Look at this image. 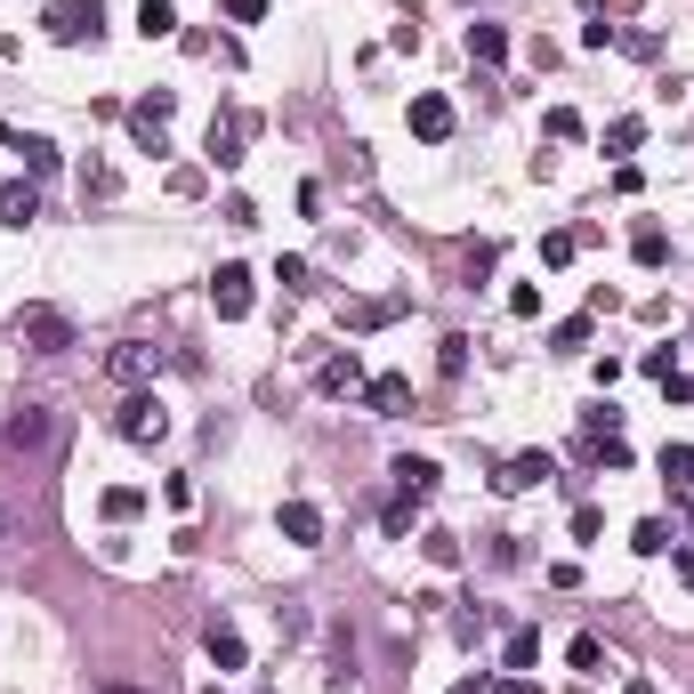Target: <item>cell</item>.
Instances as JSON below:
<instances>
[{"label":"cell","instance_id":"cell-25","mask_svg":"<svg viewBox=\"0 0 694 694\" xmlns=\"http://www.w3.org/2000/svg\"><path fill=\"white\" fill-rule=\"evenodd\" d=\"M436 372H445V380L469 372V340H460V331H452V340H436Z\"/></svg>","mask_w":694,"mask_h":694},{"label":"cell","instance_id":"cell-2","mask_svg":"<svg viewBox=\"0 0 694 694\" xmlns=\"http://www.w3.org/2000/svg\"><path fill=\"white\" fill-rule=\"evenodd\" d=\"M17 348L24 355H65L73 348V316L65 307H24L17 316Z\"/></svg>","mask_w":694,"mask_h":694},{"label":"cell","instance_id":"cell-42","mask_svg":"<svg viewBox=\"0 0 694 694\" xmlns=\"http://www.w3.org/2000/svg\"><path fill=\"white\" fill-rule=\"evenodd\" d=\"M97 694H146V686H97Z\"/></svg>","mask_w":694,"mask_h":694},{"label":"cell","instance_id":"cell-37","mask_svg":"<svg viewBox=\"0 0 694 694\" xmlns=\"http://www.w3.org/2000/svg\"><path fill=\"white\" fill-rule=\"evenodd\" d=\"M613 49H630V57H662V41H654V33H613Z\"/></svg>","mask_w":694,"mask_h":694},{"label":"cell","instance_id":"cell-35","mask_svg":"<svg viewBox=\"0 0 694 694\" xmlns=\"http://www.w3.org/2000/svg\"><path fill=\"white\" fill-rule=\"evenodd\" d=\"M114 186H121V178H114V170H106V162H89V170H82V194H97V202H106V194H114Z\"/></svg>","mask_w":694,"mask_h":694},{"label":"cell","instance_id":"cell-21","mask_svg":"<svg viewBox=\"0 0 694 694\" xmlns=\"http://www.w3.org/2000/svg\"><path fill=\"white\" fill-rule=\"evenodd\" d=\"M638 146H647V121H638V114L606 121V153H638Z\"/></svg>","mask_w":694,"mask_h":694},{"label":"cell","instance_id":"cell-29","mask_svg":"<svg viewBox=\"0 0 694 694\" xmlns=\"http://www.w3.org/2000/svg\"><path fill=\"white\" fill-rule=\"evenodd\" d=\"M17 153H24V170H33V178L57 170V146H49V138H17Z\"/></svg>","mask_w":694,"mask_h":694},{"label":"cell","instance_id":"cell-28","mask_svg":"<svg viewBox=\"0 0 694 694\" xmlns=\"http://www.w3.org/2000/svg\"><path fill=\"white\" fill-rule=\"evenodd\" d=\"M630 549H638V557H662V549H671V525H662V517H647V525L630 533Z\"/></svg>","mask_w":694,"mask_h":694},{"label":"cell","instance_id":"cell-15","mask_svg":"<svg viewBox=\"0 0 694 694\" xmlns=\"http://www.w3.org/2000/svg\"><path fill=\"white\" fill-rule=\"evenodd\" d=\"M413 138H428V146L452 138V106L445 97H413Z\"/></svg>","mask_w":694,"mask_h":694},{"label":"cell","instance_id":"cell-40","mask_svg":"<svg viewBox=\"0 0 694 694\" xmlns=\"http://www.w3.org/2000/svg\"><path fill=\"white\" fill-rule=\"evenodd\" d=\"M452 694H493V686H484V679H460V686H452Z\"/></svg>","mask_w":694,"mask_h":694},{"label":"cell","instance_id":"cell-18","mask_svg":"<svg viewBox=\"0 0 694 694\" xmlns=\"http://www.w3.org/2000/svg\"><path fill=\"white\" fill-rule=\"evenodd\" d=\"M509 57V33L501 24H469V65H501Z\"/></svg>","mask_w":694,"mask_h":694},{"label":"cell","instance_id":"cell-41","mask_svg":"<svg viewBox=\"0 0 694 694\" xmlns=\"http://www.w3.org/2000/svg\"><path fill=\"white\" fill-rule=\"evenodd\" d=\"M679 574H686V581H694V549H686V557H679Z\"/></svg>","mask_w":694,"mask_h":694},{"label":"cell","instance_id":"cell-1","mask_svg":"<svg viewBox=\"0 0 694 694\" xmlns=\"http://www.w3.org/2000/svg\"><path fill=\"white\" fill-rule=\"evenodd\" d=\"M57 413H49V404H24V413H9V420H0V445H9L17 460H49V452H57Z\"/></svg>","mask_w":694,"mask_h":694},{"label":"cell","instance_id":"cell-3","mask_svg":"<svg viewBox=\"0 0 694 694\" xmlns=\"http://www.w3.org/2000/svg\"><path fill=\"white\" fill-rule=\"evenodd\" d=\"M121 436H130V445H162V436H170V413H162V396H130V404H121V420H114Z\"/></svg>","mask_w":694,"mask_h":694},{"label":"cell","instance_id":"cell-26","mask_svg":"<svg viewBox=\"0 0 694 694\" xmlns=\"http://www.w3.org/2000/svg\"><path fill=\"white\" fill-rule=\"evenodd\" d=\"M413 517H420V501H413V493H396L388 509H380V525H388L396 542H404V533H413Z\"/></svg>","mask_w":694,"mask_h":694},{"label":"cell","instance_id":"cell-34","mask_svg":"<svg viewBox=\"0 0 694 694\" xmlns=\"http://www.w3.org/2000/svg\"><path fill=\"white\" fill-rule=\"evenodd\" d=\"M420 549H428V565H460V542H452V533H420Z\"/></svg>","mask_w":694,"mask_h":694},{"label":"cell","instance_id":"cell-6","mask_svg":"<svg viewBox=\"0 0 694 694\" xmlns=\"http://www.w3.org/2000/svg\"><path fill=\"white\" fill-rule=\"evenodd\" d=\"M106 372L121 380V388H146V380L162 372V348H146V340H121V348L106 355Z\"/></svg>","mask_w":694,"mask_h":694},{"label":"cell","instance_id":"cell-31","mask_svg":"<svg viewBox=\"0 0 694 694\" xmlns=\"http://www.w3.org/2000/svg\"><path fill=\"white\" fill-rule=\"evenodd\" d=\"M589 460H598V469H630V445L622 436H589Z\"/></svg>","mask_w":694,"mask_h":694},{"label":"cell","instance_id":"cell-24","mask_svg":"<svg viewBox=\"0 0 694 694\" xmlns=\"http://www.w3.org/2000/svg\"><path fill=\"white\" fill-rule=\"evenodd\" d=\"M574 250H581V235L557 226V235H542V267H574Z\"/></svg>","mask_w":694,"mask_h":694},{"label":"cell","instance_id":"cell-4","mask_svg":"<svg viewBox=\"0 0 694 694\" xmlns=\"http://www.w3.org/2000/svg\"><path fill=\"white\" fill-rule=\"evenodd\" d=\"M211 307H218V323H243V316H250V267L226 259V267L211 275Z\"/></svg>","mask_w":694,"mask_h":694},{"label":"cell","instance_id":"cell-30","mask_svg":"<svg viewBox=\"0 0 694 694\" xmlns=\"http://www.w3.org/2000/svg\"><path fill=\"white\" fill-rule=\"evenodd\" d=\"M549 348H557V355H581V348H589V316H574V323H557V331H549Z\"/></svg>","mask_w":694,"mask_h":694},{"label":"cell","instance_id":"cell-36","mask_svg":"<svg viewBox=\"0 0 694 694\" xmlns=\"http://www.w3.org/2000/svg\"><path fill=\"white\" fill-rule=\"evenodd\" d=\"M275 282H282V291H316V282H307V259H282Z\"/></svg>","mask_w":694,"mask_h":694},{"label":"cell","instance_id":"cell-16","mask_svg":"<svg viewBox=\"0 0 694 694\" xmlns=\"http://www.w3.org/2000/svg\"><path fill=\"white\" fill-rule=\"evenodd\" d=\"M202 647H211V662H218V671H243V662H250L235 622H211V630H202Z\"/></svg>","mask_w":694,"mask_h":694},{"label":"cell","instance_id":"cell-22","mask_svg":"<svg viewBox=\"0 0 694 694\" xmlns=\"http://www.w3.org/2000/svg\"><path fill=\"white\" fill-rule=\"evenodd\" d=\"M533 662H542V630H509V671H533Z\"/></svg>","mask_w":694,"mask_h":694},{"label":"cell","instance_id":"cell-32","mask_svg":"<svg viewBox=\"0 0 694 694\" xmlns=\"http://www.w3.org/2000/svg\"><path fill=\"white\" fill-rule=\"evenodd\" d=\"M565 662H574V671H589V679H598V662H606V647H598V638H589V630H581V638H574V647H565Z\"/></svg>","mask_w":694,"mask_h":694},{"label":"cell","instance_id":"cell-7","mask_svg":"<svg viewBox=\"0 0 694 694\" xmlns=\"http://www.w3.org/2000/svg\"><path fill=\"white\" fill-rule=\"evenodd\" d=\"M162 130H170V89H146L138 106H130V138L146 153H162Z\"/></svg>","mask_w":694,"mask_h":694},{"label":"cell","instance_id":"cell-38","mask_svg":"<svg viewBox=\"0 0 694 694\" xmlns=\"http://www.w3.org/2000/svg\"><path fill=\"white\" fill-rule=\"evenodd\" d=\"M226 17H235V24H259V17H267V0H226Z\"/></svg>","mask_w":694,"mask_h":694},{"label":"cell","instance_id":"cell-39","mask_svg":"<svg viewBox=\"0 0 694 694\" xmlns=\"http://www.w3.org/2000/svg\"><path fill=\"white\" fill-rule=\"evenodd\" d=\"M493 694H542V686H533V679H525V671H509V679H501V686H493Z\"/></svg>","mask_w":694,"mask_h":694},{"label":"cell","instance_id":"cell-27","mask_svg":"<svg viewBox=\"0 0 694 694\" xmlns=\"http://www.w3.org/2000/svg\"><path fill=\"white\" fill-rule=\"evenodd\" d=\"M396 316H404V299H372V307H355L348 323H355V331H380V323H396Z\"/></svg>","mask_w":694,"mask_h":694},{"label":"cell","instance_id":"cell-17","mask_svg":"<svg viewBox=\"0 0 694 694\" xmlns=\"http://www.w3.org/2000/svg\"><path fill=\"white\" fill-rule=\"evenodd\" d=\"M243 138H250V121H243V114H235V121H211V162H218V170H235V162H243Z\"/></svg>","mask_w":694,"mask_h":694},{"label":"cell","instance_id":"cell-10","mask_svg":"<svg viewBox=\"0 0 694 694\" xmlns=\"http://www.w3.org/2000/svg\"><path fill=\"white\" fill-rule=\"evenodd\" d=\"M41 218V186L33 178H9V186H0V226H33Z\"/></svg>","mask_w":694,"mask_h":694},{"label":"cell","instance_id":"cell-14","mask_svg":"<svg viewBox=\"0 0 694 694\" xmlns=\"http://www.w3.org/2000/svg\"><path fill=\"white\" fill-rule=\"evenodd\" d=\"M316 388H323V396H355V388H364V364H355V348H348V355H323Z\"/></svg>","mask_w":694,"mask_h":694},{"label":"cell","instance_id":"cell-20","mask_svg":"<svg viewBox=\"0 0 694 694\" xmlns=\"http://www.w3.org/2000/svg\"><path fill=\"white\" fill-rule=\"evenodd\" d=\"M138 33H146V41H170V33H178V9H170V0H146V9H138Z\"/></svg>","mask_w":694,"mask_h":694},{"label":"cell","instance_id":"cell-9","mask_svg":"<svg viewBox=\"0 0 694 694\" xmlns=\"http://www.w3.org/2000/svg\"><path fill=\"white\" fill-rule=\"evenodd\" d=\"M364 404H372L380 420H396L404 404H413V380H404V372H380V380H364Z\"/></svg>","mask_w":694,"mask_h":694},{"label":"cell","instance_id":"cell-23","mask_svg":"<svg viewBox=\"0 0 694 694\" xmlns=\"http://www.w3.org/2000/svg\"><path fill=\"white\" fill-rule=\"evenodd\" d=\"M97 509H106V517H114V525H130V517H138V509H146V493H138V484H114V493H106V501H97Z\"/></svg>","mask_w":694,"mask_h":694},{"label":"cell","instance_id":"cell-13","mask_svg":"<svg viewBox=\"0 0 694 694\" xmlns=\"http://www.w3.org/2000/svg\"><path fill=\"white\" fill-rule=\"evenodd\" d=\"M282 542L316 549V542H323V509H316V501H282Z\"/></svg>","mask_w":694,"mask_h":694},{"label":"cell","instance_id":"cell-19","mask_svg":"<svg viewBox=\"0 0 694 694\" xmlns=\"http://www.w3.org/2000/svg\"><path fill=\"white\" fill-rule=\"evenodd\" d=\"M630 259H638V267H662V259H671V235H662V226H638V235H630Z\"/></svg>","mask_w":694,"mask_h":694},{"label":"cell","instance_id":"cell-5","mask_svg":"<svg viewBox=\"0 0 694 694\" xmlns=\"http://www.w3.org/2000/svg\"><path fill=\"white\" fill-rule=\"evenodd\" d=\"M49 41H65V49L97 41V0H57V9H49Z\"/></svg>","mask_w":694,"mask_h":694},{"label":"cell","instance_id":"cell-11","mask_svg":"<svg viewBox=\"0 0 694 694\" xmlns=\"http://www.w3.org/2000/svg\"><path fill=\"white\" fill-rule=\"evenodd\" d=\"M662 484L679 509H694V445H662Z\"/></svg>","mask_w":694,"mask_h":694},{"label":"cell","instance_id":"cell-12","mask_svg":"<svg viewBox=\"0 0 694 694\" xmlns=\"http://www.w3.org/2000/svg\"><path fill=\"white\" fill-rule=\"evenodd\" d=\"M388 477H396V493H413V501H428V493H436V477H445V469H436V460H428V452H404V460H396V469H388Z\"/></svg>","mask_w":694,"mask_h":694},{"label":"cell","instance_id":"cell-33","mask_svg":"<svg viewBox=\"0 0 694 694\" xmlns=\"http://www.w3.org/2000/svg\"><path fill=\"white\" fill-rule=\"evenodd\" d=\"M542 130H549L557 146H574V138H581V114H574V106H549V121H542Z\"/></svg>","mask_w":694,"mask_h":694},{"label":"cell","instance_id":"cell-8","mask_svg":"<svg viewBox=\"0 0 694 694\" xmlns=\"http://www.w3.org/2000/svg\"><path fill=\"white\" fill-rule=\"evenodd\" d=\"M549 477H557V460H549V452H509L493 484H501V493H533V484H549Z\"/></svg>","mask_w":694,"mask_h":694}]
</instances>
